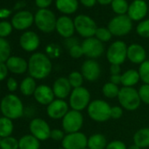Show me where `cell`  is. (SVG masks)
<instances>
[{"label":"cell","instance_id":"cell-1","mask_svg":"<svg viewBox=\"0 0 149 149\" xmlns=\"http://www.w3.org/2000/svg\"><path fill=\"white\" fill-rule=\"evenodd\" d=\"M52 71V62L48 56L42 53L33 54L28 61V72L30 77L41 80L47 77Z\"/></svg>","mask_w":149,"mask_h":149},{"label":"cell","instance_id":"cell-2","mask_svg":"<svg viewBox=\"0 0 149 149\" xmlns=\"http://www.w3.org/2000/svg\"><path fill=\"white\" fill-rule=\"evenodd\" d=\"M0 111L4 117L17 119L24 114V105L20 98L14 94H8L0 102Z\"/></svg>","mask_w":149,"mask_h":149},{"label":"cell","instance_id":"cell-3","mask_svg":"<svg viewBox=\"0 0 149 149\" xmlns=\"http://www.w3.org/2000/svg\"><path fill=\"white\" fill-rule=\"evenodd\" d=\"M90 118L96 122H105L111 118V106L104 100L96 99L90 103L87 108Z\"/></svg>","mask_w":149,"mask_h":149},{"label":"cell","instance_id":"cell-4","mask_svg":"<svg viewBox=\"0 0 149 149\" xmlns=\"http://www.w3.org/2000/svg\"><path fill=\"white\" fill-rule=\"evenodd\" d=\"M120 105L127 111H135L140 105V97L139 91L133 87H123L120 89L118 96Z\"/></svg>","mask_w":149,"mask_h":149},{"label":"cell","instance_id":"cell-5","mask_svg":"<svg viewBox=\"0 0 149 149\" xmlns=\"http://www.w3.org/2000/svg\"><path fill=\"white\" fill-rule=\"evenodd\" d=\"M91 103V93L84 87L73 89L69 95V105L72 110L81 111L88 108Z\"/></svg>","mask_w":149,"mask_h":149},{"label":"cell","instance_id":"cell-6","mask_svg":"<svg viewBox=\"0 0 149 149\" xmlns=\"http://www.w3.org/2000/svg\"><path fill=\"white\" fill-rule=\"evenodd\" d=\"M34 22L41 32L51 33L56 27L57 19L54 13L50 10L40 9L34 16Z\"/></svg>","mask_w":149,"mask_h":149},{"label":"cell","instance_id":"cell-7","mask_svg":"<svg viewBox=\"0 0 149 149\" xmlns=\"http://www.w3.org/2000/svg\"><path fill=\"white\" fill-rule=\"evenodd\" d=\"M132 28V19L128 15H118L114 17L108 25V29L112 35L124 36L128 34Z\"/></svg>","mask_w":149,"mask_h":149},{"label":"cell","instance_id":"cell-8","mask_svg":"<svg viewBox=\"0 0 149 149\" xmlns=\"http://www.w3.org/2000/svg\"><path fill=\"white\" fill-rule=\"evenodd\" d=\"M74 28L84 38H91L95 35L97 29L95 21L87 15H78L74 20Z\"/></svg>","mask_w":149,"mask_h":149},{"label":"cell","instance_id":"cell-9","mask_svg":"<svg viewBox=\"0 0 149 149\" xmlns=\"http://www.w3.org/2000/svg\"><path fill=\"white\" fill-rule=\"evenodd\" d=\"M62 128L67 133L77 132L84 125V116L81 111L71 110L62 118Z\"/></svg>","mask_w":149,"mask_h":149},{"label":"cell","instance_id":"cell-10","mask_svg":"<svg viewBox=\"0 0 149 149\" xmlns=\"http://www.w3.org/2000/svg\"><path fill=\"white\" fill-rule=\"evenodd\" d=\"M127 46L124 41L117 40L108 48L106 57L111 64L121 65L127 58Z\"/></svg>","mask_w":149,"mask_h":149},{"label":"cell","instance_id":"cell-11","mask_svg":"<svg viewBox=\"0 0 149 149\" xmlns=\"http://www.w3.org/2000/svg\"><path fill=\"white\" fill-rule=\"evenodd\" d=\"M64 149H84L87 147L88 138L81 132L68 133L61 141Z\"/></svg>","mask_w":149,"mask_h":149},{"label":"cell","instance_id":"cell-12","mask_svg":"<svg viewBox=\"0 0 149 149\" xmlns=\"http://www.w3.org/2000/svg\"><path fill=\"white\" fill-rule=\"evenodd\" d=\"M82 47L84 55L93 60L100 57L104 51L103 43L94 37L85 39L82 43Z\"/></svg>","mask_w":149,"mask_h":149},{"label":"cell","instance_id":"cell-13","mask_svg":"<svg viewBox=\"0 0 149 149\" xmlns=\"http://www.w3.org/2000/svg\"><path fill=\"white\" fill-rule=\"evenodd\" d=\"M31 134L39 140H46L50 138L51 129L49 125L42 118H33L29 125Z\"/></svg>","mask_w":149,"mask_h":149},{"label":"cell","instance_id":"cell-14","mask_svg":"<svg viewBox=\"0 0 149 149\" xmlns=\"http://www.w3.org/2000/svg\"><path fill=\"white\" fill-rule=\"evenodd\" d=\"M81 73L84 79L90 82H94L97 80L101 74V68L98 62L93 59H89L85 61L81 68Z\"/></svg>","mask_w":149,"mask_h":149},{"label":"cell","instance_id":"cell-15","mask_svg":"<svg viewBox=\"0 0 149 149\" xmlns=\"http://www.w3.org/2000/svg\"><path fill=\"white\" fill-rule=\"evenodd\" d=\"M68 111V104L62 99H54L47 107V113L53 119H62Z\"/></svg>","mask_w":149,"mask_h":149},{"label":"cell","instance_id":"cell-16","mask_svg":"<svg viewBox=\"0 0 149 149\" xmlns=\"http://www.w3.org/2000/svg\"><path fill=\"white\" fill-rule=\"evenodd\" d=\"M34 22L33 15L28 11H20L12 19V26L17 30H26Z\"/></svg>","mask_w":149,"mask_h":149},{"label":"cell","instance_id":"cell-17","mask_svg":"<svg viewBox=\"0 0 149 149\" xmlns=\"http://www.w3.org/2000/svg\"><path fill=\"white\" fill-rule=\"evenodd\" d=\"M148 6L145 0H134L129 6L127 15L134 21H138L146 17L147 13Z\"/></svg>","mask_w":149,"mask_h":149},{"label":"cell","instance_id":"cell-18","mask_svg":"<svg viewBox=\"0 0 149 149\" xmlns=\"http://www.w3.org/2000/svg\"><path fill=\"white\" fill-rule=\"evenodd\" d=\"M40 38L37 33L32 31L24 33L19 39V44L22 49L26 52H33L40 46Z\"/></svg>","mask_w":149,"mask_h":149},{"label":"cell","instance_id":"cell-19","mask_svg":"<svg viewBox=\"0 0 149 149\" xmlns=\"http://www.w3.org/2000/svg\"><path fill=\"white\" fill-rule=\"evenodd\" d=\"M55 29L61 36L66 39L71 38L76 30L74 21L67 16H61L57 19Z\"/></svg>","mask_w":149,"mask_h":149},{"label":"cell","instance_id":"cell-20","mask_svg":"<svg viewBox=\"0 0 149 149\" xmlns=\"http://www.w3.org/2000/svg\"><path fill=\"white\" fill-rule=\"evenodd\" d=\"M53 91L54 97L57 99H64L68 97L71 93V85L68 82V79L66 77H59L57 78L53 85Z\"/></svg>","mask_w":149,"mask_h":149},{"label":"cell","instance_id":"cell-21","mask_svg":"<svg viewBox=\"0 0 149 149\" xmlns=\"http://www.w3.org/2000/svg\"><path fill=\"white\" fill-rule=\"evenodd\" d=\"M33 97L39 104L43 105H48L54 100L55 97L53 89L45 84L37 86Z\"/></svg>","mask_w":149,"mask_h":149},{"label":"cell","instance_id":"cell-22","mask_svg":"<svg viewBox=\"0 0 149 149\" xmlns=\"http://www.w3.org/2000/svg\"><path fill=\"white\" fill-rule=\"evenodd\" d=\"M8 70L13 74H21L28 70V62L22 57L11 56L6 62Z\"/></svg>","mask_w":149,"mask_h":149},{"label":"cell","instance_id":"cell-23","mask_svg":"<svg viewBox=\"0 0 149 149\" xmlns=\"http://www.w3.org/2000/svg\"><path fill=\"white\" fill-rule=\"evenodd\" d=\"M146 53L145 48L139 44H132L127 48L128 60L135 64H141L146 61Z\"/></svg>","mask_w":149,"mask_h":149},{"label":"cell","instance_id":"cell-24","mask_svg":"<svg viewBox=\"0 0 149 149\" xmlns=\"http://www.w3.org/2000/svg\"><path fill=\"white\" fill-rule=\"evenodd\" d=\"M139 80V71L135 69H128L121 74V84L123 87H133Z\"/></svg>","mask_w":149,"mask_h":149},{"label":"cell","instance_id":"cell-25","mask_svg":"<svg viewBox=\"0 0 149 149\" xmlns=\"http://www.w3.org/2000/svg\"><path fill=\"white\" fill-rule=\"evenodd\" d=\"M56 8L62 13L72 14L78 9L77 0H56Z\"/></svg>","mask_w":149,"mask_h":149},{"label":"cell","instance_id":"cell-26","mask_svg":"<svg viewBox=\"0 0 149 149\" xmlns=\"http://www.w3.org/2000/svg\"><path fill=\"white\" fill-rule=\"evenodd\" d=\"M107 145V139L102 133H95L88 139L87 146L90 149H105Z\"/></svg>","mask_w":149,"mask_h":149},{"label":"cell","instance_id":"cell-27","mask_svg":"<svg viewBox=\"0 0 149 149\" xmlns=\"http://www.w3.org/2000/svg\"><path fill=\"white\" fill-rule=\"evenodd\" d=\"M40 140L32 134H26L19 140V149H40Z\"/></svg>","mask_w":149,"mask_h":149},{"label":"cell","instance_id":"cell-28","mask_svg":"<svg viewBox=\"0 0 149 149\" xmlns=\"http://www.w3.org/2000/svg\"><path fill=\"white\" fill-rule=\"evenodd\" d=\"M134 145L139 148L149 146V128H141L136 132L133 136Z\"/></svg>","mask_w":149,"mask_h":149},{"label":"cell","instance_id":"cell-29","mask_svg":"<svg viewBox=\"0 0 149 149\" xmlns=\"http://www.w3.org/2000/svg\"><path fill=\"white\" fill-rule=\"evenodd\" d=\"M37 86H36V82L35 79L33 78L32 77H26L20 84L19 89L20 91L23 95L25 96H31L33 95L35 92Z\"/></svg>","mask_w":149,"mask_h":149},{"label":"cell","instance_id":"cell-30","mask_svg":"<svg viewBox=\"0 0 149 149\" xmlns=\"http://www.w3.org/2000/svg\"><path fill=\"white\" fill-rule=\"evenodd\" d=\"M13 132V120L2 117L0 118V138H6L12 135Z\"/></svg>","mask_w":149,"mask_h":149},{"label":"cell","instance_id":"cell-31","mask_svg":"<svg viewBox=\"0 0 149 149\" xmlns=\"http://www.w3.org/2000/svg\"><path fill=\"white\" fill-rule=\"evenodd\" d=\"M10 57H11L10 43L5 38H0V62H6Z\"/></svg>","mask_w":149,"mask_h":149},{"label":"cell","instance_id":"cell-32","mask_svg":"<svg viewBox=\"0 0 149 149\" xmlns=\"http://www.w3.org/2000/svg\"><path fill=\"white\" fill-rule=\"evenodd\" d=\"M119 91H120V89L118 88V86L111 82L106 83L103 86V89H102V92H103L104 96L107 98L118 97Z\"/></svg>","mask_w":149,"mask_h":149},{"label":"cell","instance_id":"cell-33","mask_svg":"<svg viewBox=\"0 0 149 149\" xmlns=\"http://www.w3.org/2000/svg\"><path fill=\"white\" fill-rule=\"evenodd\" d=\"M68 82H69L71 87L73 89H76V88L82 87V85L84 84V77L82 74V73H80L78 71H74L68 74Z\"/></svg>","mask_w":149,"mask_h":149},{"label":"cell","instance_id":"cell-34","mask_svg":"<svg viewBox=\"0 0 149 149\" xmlns=\"http://www.w3.org/2000/svg\"><path fill=\"white\" fill-rule=\"evenodd\" d=\"M111 8L118 15H125L128 12L129 5L126 0H113L111 3Z\"/></svg>","mask_w":149,"mask_h":149},{"label":"cell","instance_id":"cell-35","mask_svg":"<svg viewBox=\"0 0 149 149\" xmlns=\"http://www.w3.org/2000/svg\"><path fill=\"white\" fill-rule=\"evenodd\" d=\"M0 148L1 149H19V140L12 136L3 138L1 139V141H0Z\"/></svg>","mask_w":149,"mask_h":149},{"label":"cell","instance_id":"cell-36","mask_svg":"<svg viewBox=\"0 0 149 149\" xmlns=\"http://www.w3.org/2000/svg\"><path fill=\"white\" fill-rule=\"evenodd\" d=\"M138 71L141 81H143L145 84H149V60L141 63Z\"/></svg>","mask_w":149,"mask_h":149},{"label":"cell","instance_id":"cell-37","mask_svg":"<svg viewBox=\"0 0 149 149\" xmlns=\"http://www.w3.org/2000/svg\"><path fill=\"white\" fill-rule=\"evenodd\" d=\"M95 36L101 42H107V41H109L111 39L112 34H111V33L110 32V30L108 28L99 27V28L97 29Z\"/></svg>","mask_w":149,"mask_h":149},{"label":"cell","instance_id":"cell-38","mask_svg":"<svg viewBox=\"0 0 149 149\" xmlns=\"http://www.w3.org/2000/svg\"><path fill=\"white\" fill-rule=\"evenodd\" d=\"M137 33L143 38H149V19L141 21L136 28Z\"/></svg>","mask_w":149,"mask_h":149},{"label":"cell","instance_id":"cell-39","mask_svg":"<svg viewBox=\"0 0 149 149\" xmlns=\"http://www.w3.org/2000/svg\"><path fill=\"white\" fill-rule=\"evenodd\" d=\"M13 32L12 23L8 21L0 22V38H6L9 36Z\"/></svg>","mask_w":149,"mask_h":149},{"label":"cell","instance_id":"cell-40","mask_svg":"<svg viewBox=\"0 0 149 149\" xmlns=\"http://www.w3.org/2000/svg\"><path fill=\"white\" fill-rule=\"evenodd\" d=\"M139 91V95L140 97V100L146 104H149V84H143L140 86Z\"/></svg>","mask_w":149,"mask_h":149},{"label":"cell","instance_id":"cell-41","mask_svg":"<svg viewBox=\"0 0 149 149\" xmlns=\"http://www.w3.org/2000/svg\"><path fill=\"white\" fill-rule=\"evenodd\" d=\"M68 53L70 54L71 57L74 58V59H78V58H81L83 55H84V50H83V47H82V45H76L72 47L71 48L68 49Z\"/></svg>","mask_w":149,"mask_h":149},{"label":"cell","instance_id":"cell-42","mask_svg":"<svg viewBox=\"0 0 149 149\" xmlns=\"http://www.w3.org/2000/svg\"><path fill=\"white\" fill-rule=\"evenodd\" d=\"M105 149H127L125 144L120 140H113L108 143Z\"/></svg>","mask_w":149,"mask_h":149},{"label":"cell","instance_id":"cell-43","mask_svg":"<svg viewBox=\"0 0 149 149\" xmlns=\"http://www.w3.org/2000/svg\"><path fill=\"white\" fill-rule=\"evenodd\" d=\"M64 137H65L64 131H61L60 129H54L51 131L50 138L55 141H62Z\"/></svg>","mask_w":149,"mask_h":149},{"label":"cell","instance_id":"cell-44","mask_svg":"<svg viewBox=\"0 0 149 149\" xmlns=\"http://www.w3.org/2000/svg\"><path fill=\"white\" fill-rule=\"evenodd\" d=\"M123 115V110L120 106H113L111 107V118L118 119L121 118Z\"/></svg>","mask_w":149,"mask_h":149},{"label":"cell","instance_id":"cell-45","mask_svg":"<svg viewBox=\"0 0 149 149\" xmlns=\"http://www.w3.org/2000/svg\"><path fill=\"white\" fill-rule=\"evenodd\" d=\"M6 85H7V88H8L9 91H11V92H14V91H16L17 89H18V83H17V81H16L14 78H13V77L8 78L7 83H6Z\"/></svg>","mask_w":149,"mask_h":149},{"label":"cell","instance_id":"cell-46","mask_svg":"<svg viewBox=\"0 0 149 149\" xmlns=\"http://www.w3.org/2000/svg\"><path fill=\"white\" fill-rule=\"evenodd\" d=\"M8 68L6 62H0V81H3L8 74Z\"/></svg>","mask_w":149,"mask_h":149},{"label":"cell","instance_id":"cell-47","mask_svg":"<svg viewBox=\"0 0 149 149\" xmlns=\"http://www.w3.org/2000/svg\"><path fill=\"white\" fill-rule=\"evenodd\" d=\"M53 0H35L36 6L40 9H47L51 4Z\"/></svg>","mask_w":149,"mask_h":149},{"label":"cell","instance_id":"cell-48","mask_svg":"<svg viewBox=\"0 0 149 149\" xmlns=\"http://www.w3.org/2000/svg\"><path fill=\"white\" fill-rule=\"evenodd\" d=\"M78 44H79V43H78L77 40V39H74V38H72V37L67 39V40H66V42H65V45H66V47H68V49L71 48L72 47L76 46V45H78Z\"/></svg>","mask_w":149,"mask_h":149},{"label":"cell","instance_id":"cell-49","mask_svg":"<svg viewBox=\"0 0 149 149\" xmlns=\"http://www.w3.org/2000/svg\"><path fill=\"white\" fill-rule=\"evenodd\" d=\"M110 71H111V74H120V71H121L120 65L111 64Z\"/></svg>","mask_w":149,"mask_h":149},{"label":"cell","instance_id":"cell-50","mask_svg":"<svg viewBox=\"0 0 149 149\" xmlns=\"http://www.w3.org/2000/svg\"><path fill=\"white\" fill-rule=\"evenodd\" d=\"M110 82L116 85H118L119 84H121V74H111Z\"/></svg>","mask_w":149,"mask_h":149},{"label":"cell","instance_id":"cell-51","mask_svg":"<svg viewBox=\"0 0 149 149\" xmlns=\"http://www.w3.org/2000/svg\"><path fill=\"white\" fill-rule=\"evenodd\" d=\"M80 2L85 7H92L96 5L97 0H80Z\"/></svg>","mask_w":149,"mask_h":149},{"label":"cell","instance_id":"cell-52","mask_svg":"<svg viewBox=\"0 0 149 149\" xmlns=\"http://www.w3.org/2000/svg\"><path fill=\"white\" fill-rule=\"evenodd\" d=\"M11 14V11L8 9H0V19H6L9 17Z\"/></svg>","mask_w":149,"mask_h":149},{"label":"cell","instance_id":"cell-53","mask_svg":"<svg viewBox=\"0 0 149 149\" xmlns=\"http://www.w3.org/2000/svg\"><path fill=\"white\" fill-rule=\"evenodd\" d=\"M97 1L100 4V5H103V6H106V5H109V4H111L113 0H97Z\"/></svg>","mask_w":149,"mask_h":149},{"label":"cell","instance_id":"cell-54","mask_svg":"<svg viewBox=\"0 0 149 149\" xmlns=\"http://www.w3.org/2000/svg\"><path fill=\"white\" fill-rule=\"evenodd\" d=\"M127 149H141V148H139L138 146H136V145H132V146H130L129 147H127Z\"/></svg>","mask_w":149,"mask_h":149},{"label":"cell","instance_id":"cell-55","mask_svg":"<svg viewBox=\"0 0 149 149\" xmlns=\"http://www.w3.org/2000/svg\"><path fill=\"white\" fill-rule=\"evenodd\" d=\"M84 149H90V148H89V147L87 146V147H85V148H84Z\"/></svg>","mask_w":149,"mask_h":149},{"label":"cell","instance_id":"cell-56","mask_svg":"<svg viewBox=\"0 0 149 149\" xmlns=\"http://www.w3.org/2000/svg\"><path fill=\"white\" fill-rule=\"evenodd\" d=\"M58 149H64V148H58Z\"/></svg>","mask_w":149,"mask_h":149},{"label":"cell","instance_id":"cell-57","mask_svg":"<svg viewBox=\"0 0 149 149\" xmlns=\"http://www.w3.org/2000/svg\"><path fill=\"white\" fill-rule=\"evenodd\" d=\"M0 141H1V138H0Z\"/></svg>","mask_w":149,"mask_h":149}]
</instances>
